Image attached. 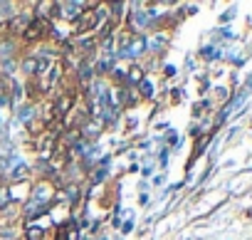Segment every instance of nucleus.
Returning a JSON list of instances; mask_svg holds the SVG:
<instances>
[{"mask_svg":"<svg viewBox=\"0 0 252 240\" xmlns=\"http://www.w3.org/2000/svg\"><path fill=\"white\" fill-rule=\"evenodd\" d=\"M32 111H35L32 106H23V109H20V114H18V119H20V122H28V119L32 116Z\"/></svg>","mask_w":252,"mask_h":240,"instance_id":"nucleus-11","label":"nucleus"},{"mask_svg":"<svg viewBox=\"0 0 252 240\" xmlns=\"http://www.w3.org/2000/svg\"><path fill=\"white\" fill-rule=\"evenodd\" d=\"M10 198H13V196L8 193V188H0V208H5Z\"/></svg>","mask_w":252,"mask_h":240,"instance_id":"nucleus-12","label":"nucleus"},{"mask_svg":"<svg viewBox=\"0 0 252 240\" xmlns=\"http://www.w3.org/2000/svg\"><path fill=\"white\" fill-rule=\"evenodd\" d=\"M106 173H104V169H99V173H94V181H101Z\"/></svg>","mask_w":252,"mask_h":240,"instance_id":"nucleus-15","label":"nucleus"},{"mask_svg":"<svg viewBox=\"0 0 252 240\" xmlns=\"http://www.w3.org/2000/svg\"><path fill=\"white\" fill-rule=\"evenodd\" d=\"M47 198H50V186H47V183H40V186L35 188V201H37L40 206H45Z\"/></svg>","mask_w":252,"mask_h":240,"instance_id":"nucleus-5","label":"nucleus"},{"mask_svg":"<svg viewBox=\"0 0 252 240\" xmlns=\"http://www.w3.org/2000/svg\"><path fill=\"white\" fill-rule=\"evenodd\" d=\"M146 23H149V15H146V13H141V10L131 13V25H134V28H144Z\"/></svg>","mask_w":252,"mask_h":240,"instance_id":"nucleus-7","label":"nucleus"},{"mask_svg":"<svg viewBox=\"0 0 252 240\" xmlns=\"http://www.w3.org/2000/svg\"><path fill=\"white\" fill-rule=\"evenodd\" d=\"M141 94H144V97H151V94H154V87H151L149 82H141Z\"/></svg>","mask_w":252,"mask_h":240,"instance_id":"nucleus-13","label":"nucleus"},{"mask_svg":"<svg viewBox=\"0 0 252 240\" xmlns=\"http://www.w3.org/2000/svg\"><path fill=\"white\" fill-rule=\"evenodd\" d=\"M84 8H87V5H82V3H60V18L77 23L79 15L84 13Z\"/></svg>","mask_w":252,"mask_h":240,"instance_id":"nucleus-4","label":"nucleus"},{"mask_svg":"<svg viewBox=\"0 0 252 240\" xmlns=\"http://www.w3.org/2000/svg\"><path fill=\"white\" fill-rule=\"evenodd\" d=\"M42 235H45V228H40V225L28 228V240H42Z\"/></svg>","mask_w":252,"mask_h":240,"instance_id":"nucleus-8","label":"nucleus"},{"mask_svg":"<svg viewBox=\"0 0 252 240\" xmlns=\"http://www.w3.org/2000/svg\"><path fill=\"white\" fill-rule=\"evenodd\" d=\"M10 176H13V178H18V181H20V178H25V176H28V166H23V164H20V166H15V169L10 171Z\"/></svg>","mask_w":252,"mask_h":240,"instance_id":"nucleus-10","label":"nucleus"},{"mask_svg":"<svg viewBox=\"0 0 252 240\" xmlns=\"http://www.w3.org/2000/svg\"><path fill=\"white\" fill-rule=\"evenodd\" d=\"M23 69H25L28 74H37V57H35V55L25 57V60H23Z\"/></svg>","mask_w":252,"mask_h":240,"instance_id":"nucleus-6","label":"nucleus"},{"mask_svg":"<svg viewBox=\"0 0 252 240\" xmlns=\"http://www.w3.org/2000/svg\"><path fill=\"white\" fill-rule=\"evenodd\" d=\"M104 15H106L104 10H87V13H82L79 20H77V35L89 33V30H94L96 25H101Z\"/></svg>","mask_w":252,"mask_h":240,"instance_id":"nucleus-2","label":"nucleus"},{"mask_svg":"<svg viewBox=\"0 0 252 240\" xmlns=\"http://www.w3.org/2000/svg\"><path fill=\"white\" fill-rule=\"evenodd\" d=\"M47 33H52V25H50V20H47V18H32V20H30V25L25 28L23 37L32 42V40H42Z\"/></svg>","mask_w":252,"mask_h":240,"instance_id":"nucleus-1","label":"nucleus"},{"mask_svg":"<svg viewBox=\"0 0 252 240\" xmlns=\"http://www.w3.org/2000/svg\"><path fill=\"white\" fill-rule=\"evenodd\" d=\"M126 79H129V82H141L144 79V69L136 65V67H131L129 69V77H126Z\"/></svg>","mask_w":252,"mask_h":240,"instance_id":"nucleus-9","label":"nucleus"},{"mask_svg":"<svg viewBox=\"0 0 252 240\" xmlns=\"http://www.w3.org/2000/svg\"><path fill=\"white\" fill-rule=\"evenodd\" d=\"M55 240H69V238H67V233H64V228H62V230H57V238H55Z\"/></svg>","mask_w":252,"mask_h":240,"instance_id":"nucleus-14","label":"nucleus"},{"mask_svg":"<svg viewBox=\"0 0 252 240\" xmlns=\"http://www.w3.org/2000/svg\"><path fill=\"white\" fill-rule=\"evenodd\" d=\"M144 50H146V37L139 35V37H134L129 45H124L119 55H121V57H139V55H144Z\"/></svg>","mask_w":252,"mask_h":240,"instance_id":"nucleus-3","label":"nucleus"}]
</instances>
